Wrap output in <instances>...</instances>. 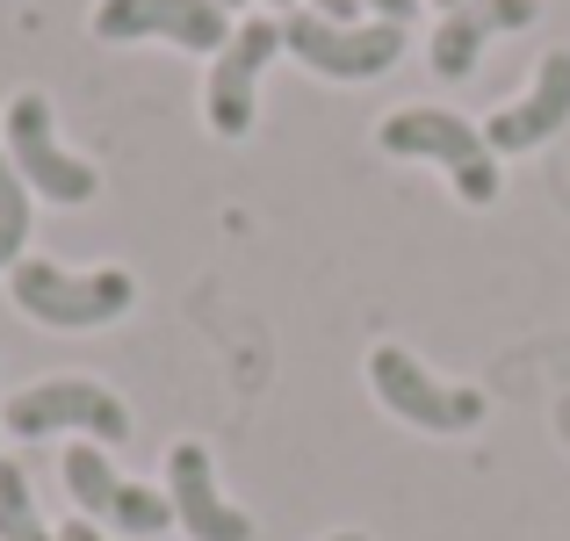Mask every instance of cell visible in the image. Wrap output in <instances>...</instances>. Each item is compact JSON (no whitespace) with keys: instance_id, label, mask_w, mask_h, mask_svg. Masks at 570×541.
<instances>
[{"instance_id":"cell-1","label":"cell","mask_w":570,"mask_h":541,"mask_svg":"<svg viewBox=\"0 0 570 541\" xmlns=\"http://www.w3.org/2000/svg\"><path fill=\"white\" fill-rule=\"evenodd\" d=\"M8 296L29 325H51V333H101L138 304V282L124 267H58V260H14Z\"/></svg>"},{"instance_id":"cell-2","label":"cell","mask_w":570,"mask_h":541,"mask_svg":"<svg viewBox=\"0 0 570 541\" xmlns=\"http://www.w3.org/2000/svg\"><path fill=\"white\" fill-rule=\"evenodd\" d=\"M376 145L390 159H433V167L455 180V195L470 209L499 203V153L484 145V124H470V116H455V109H390L376 124Z\"/></svg>"},{"instance_id":"cell-3","label":"cell","mask_w":570,"mask_h":541,"mask_svg":"<svg viewBox=\"0 0 570 541\" xmlns=\"http://www.w3.org/2000/svg\"><path fill=\"white\" fill-rule=\"evenodd\" d=\"M0 433L14 441H51V433H80L95 447L130 441V404L116 397L95 375H43V383H22L0 412Z\"/></svg>"},{"instance_id":"cell-4","label":"cell","mask_w":570,"mask_h":541,"mask_svg":"<svg viewBox=\"0 0 570 541\" xmlns=\"http://www.w3.org/2000/svg\"><path fill=\"white\" fill-rule=\"evenodd\" d=\"M0 145H8L14 174L29 180V195H43V203L80 209V203H95V195H101V174L87 167L80 153H66V145H58L51 95H37V87L8 101V116H0Z\"/></svg>"},{"instance_id":"cell-5","label":"cell","mask_w":570,"mask_h":541,"mask_svg":"<svg viewBox=\"0 0 570 541\" xmlns=\"http://www.w3.org/2000/svg\"><path fill=\"white\" fill-rule=\"evenodd\" d=\"M58 476H66V499L80 505V520H95L101 534L145 541V534H167V528H174L167 491L124 476V470L109 462V447H95V441H72V447H66V470H58Z\"/></svg>"},{"instance_id":"cell-6","label":"cell","mask_w":570,"mask_h":541,"mask_svg":"<svg viewBox=\"0 0 570 541\" xmlns=\"http://www.w3.org/2000/svg\"><path fill=\"white\" fill-rule=\"evenodd\" d=\"M282 51L318 80H376L404 58V22H325L311 8L282 14Z\"/></svg>"},{"instance_id":"cell-7","label":"cell","mask_w":570,"mask_h":541,"mask_svg":"<svg viewBox=\"0 0 570 541\" xmlns=\"http://www.w3.org/2000/svg\"><path fill=\"white\" fill-rule=\"evenodd\" d=\"M368 390L383 397L390 419H404V426H419V433H476L484 426V390L441 383L426 361H412L404 347L368 354Z\"/></svg>"},{"instance_id":"cell-8","label":"cell","mask_w":570,"mask_h":541,"mask_svg":"<svg viewBox=\"0 0 570 541\" xmlns=\"http://www.w3.org/2000/svg\"><path fill=\"white\" fill-rule=\"evenodd\" d=\"M232 14L217 0H95L101 43H181V51H224Z\"/></svg>"},{"instance_id":"cell-9","label":"cell","mask_w":570,"mask_h":541,"mask_svg":"<svg viewBox=\"0 0 570 541\" xmlns=\"http://www.w3.org/2000/svg\"><path fill=\"white\" fill-rule=\"evenodd\" d=\"M282 51V22L267 14H238L232 43L209 58V87H203V116L217 138H246L253 130V95H261V72Z\"/></svg>"},{"instance_id":"cell-10","label":"cell","mask_w":570,"mask_h":541,"mask_svg":"<svg viewBox=\"0 0 570 541\" xmlns=\"http://www.w3.org/2000/svg\"><path fill=\"white\" fill-rule=\"evenodd\" d=\"M167 505H174V520H181L188 541H253V513L224 499L217 462H209L203 441L167 447Z\"/></svg>"},{"instance_id":"cell-11","label":"cell","mask_w":570,"mask_h":541,"mask_svg":"<svg viewBox=\"0 0 570 541\" xmlns=\"http://www.w3.org/2000/svg\"><path fill=\"white\" fill-rule=\"evenodd\" d=\"M534 22H542V0H455V8L433 22L426 66L441 72V80H470L491 37H513V29H534Z\"/></svg>"},{"instance_id":"cell-12","label":"cell","mask_w":570,"mask_h":541,"mask_svg":"<svg viewBox=\"0 0 570 541\" xmlns=\"http://www.w3.org/2000/svg\"><path fill=\"white\" fill-rule=\"evenodd\" d=\"M557 130H570V51H549L542 66H534L528 95L505 101L484 124V145L491 153H534V145H549Z\"/></svg>"},{"instance_id":"cell-13","label":"cell","mask_w":570,"mask_h":541,"mask_svg":"<svg viewBox=\"0 0 570 541\" xmlns=\"http://www.w3.org/2000/svg\"><path fill=\"white\" fill-rule=\"evenodd\" d=\"M0 541H58V528L37 513V491H29V470L0 455Z\"/></svg>"},{"instance_id":"cell-14","label":"cell","mask_w":570,"mask_h":541,"mask_svg":"<svg viewBox=\"0 0 570 541\" xmlns=\"http://www.w3.org/2000/svg\"><path fill=\"white\" fill-rule=\"evenodd\" d=\"M37 195H29V180L14 174V159H8V145H0V275H14V260H22V246H29V224H37Z\"/></svg>"},{"instance_id":"cell-15","label":"cell","mask_w":570,"mask_h":541,"mask_svg":"<svg viewBox=\"0 0 570 541\" xmlns=\"http://www.w3.org/2000/svg\"><path fill=\"white\" fill-rule=\"evenodd\" d=\"M368 14H376V22H412L419 14V0H362Z\"/></svg>"},{"instance_id":"cell-16","label":"cell","mask_w":570,"mask_h":541,"mask_svg":"<svg viewBox=\"0 0 570 541\" xmlns=\"http://www.w3.org/2000/svg\"><path fill=\"white\" fill-rule=\"evenodd\" d=\"M311 14H325V22H362V0H311Z\"/></svg>"},{"instance_id":"cell-17","label":"cell","mask_w":570,"mask_h":541,"mask_svg":"<svg viewBox=\"0 0 570 541\" xmlns=\"http://www.w3.org/2000/svg\"><path fill=\"white\" fill-rule=\"evenodd\" d=\"M58 541H109V534H101V528H95V520H80V513H72V520H66V528H58Z\"/></svg>"},{"instance_id":"cell-18","label":"cell","mask_w":570,"mask_h":541,"mask_svg":"<svg viewBox=\"0 0 570 541\" xmlns=\"http://www.w3.org/2000/svg\"><path fill=\"white\" fill-rule=\"evenodd\" d=\"M217 8H224V14H246V0H217Z\"/></svg>"},{"instance_id":"cell-19","label":"cell","mask_w":570,"mask_h":541,"mask_svg":"<svg viewBox=\"0 0 570 541\" xmlns=\"http://www.w3.org/2000/svg\"><path fill=\"white\" fill-rule=\"evenodd\" d=\"M325 541H368V534H325Z\"/></svg>"},{"instance_id":"cell-20","label":"cell","mask_w":570,"mask_h":541,"mask_svg":"<svg viewBox=\"0 0 570 541\" xmlns=\"http://www.w3.org/2000/svg\"><path fill=\"white\" fill-rule=\"evenodd\" d=\"M275 8H282V14H289V8H296V0H275Z\"/></svg>"},{"instance_id":"cell-21","label":"cell","mask_w":570,"mask_h":541,"mask_svg":"<svg viewBox=\"0 0 570 541\" xmlns=\"http://www.w3.org/2000/svg\"><path fill=\"white\" fill-rule=\"evenodd\" d=\"M441 8H455V0H441Z\"/></svg>"}]
</instances>
